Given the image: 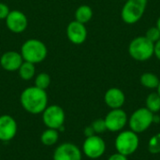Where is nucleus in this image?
I'll list each match as a JSON object with an SVG mask.
<instances>
[{
  "label": "nucleus",
  "instance_id": "ddd939ff",
  "mask_svg": "<svg viewBox=\"0 0 160 160\" xmlns=\"http://www.w3.org/2000/svg\"><path fill=\"white\" fill-rule=\"evenodd\" d=\"M67 36L71 43L75 45L82 44L87 38V30L85 24L75 20L70 22L67 26Z\"/></svg>",
  "mask_w": 160,
  "mask_h": 160
},
{
  "label": "nucleus",
  "instance_id": "2f4dec72",
  "mask_svg": "<svg viewBox=\"0 0 160 160\" xmlns=\"http://www.w3.org/2000/svg\"><path fill=\"white\" fill-rule=\"evenodd\" d=\"M159 160H160V159H159Z\"/></svg>",
  "mask_w": 160,
  "mask_h": 160
},
{
  "label": "nucleus",
  "instance_id": "f03ea898",
  "mask_svg": "<svg viewBox=\"0 0 160 160\" xmlns=\"http://www.w3.org/2000/svg\"><path fill=\"white\" fill-rule=\"evenodd\" d=\"M21 54L23 61L33 64L43 62L48 55V49L45 43L37 38H30L23 42L21 47Z\"/></svg>",
  "mask_w": 160,
  "mask_h": 160
},
{
  "label": "nucleus",
  "instance_id": "5701e85b",
  "mask_svg": "<svg viewBox=\"0 0 160 160\" xmlns=\"http://www.w3.org/2000/svg\"><path fill=\"white\" fill-rule=\"evenodd\" d=\"M91 127L93 128L96 135L103 134L104 132L107 131V127H106L104 119H97V120H95L91 124Z\"/></svg>",
  "mask_w": 160,
  "mask_h": 160
},
{
  "label": "nucleus",
  "instance_id": "a211bd4d",
  "mask_svg": "<svg viewBox=\"0 0 160 160\" xmlns=\"http://www.w3.org/2000/svg\"><path fill=\"white\" fill-rule=\"evenodd\" d=\"M19 76L23 81H30L36 76V67L35 64L23 61L18 69Z\"/></svg>",
  "mask_w": 160,
  "mask_h": 160
},
{
  "label": "nucleus",
  "instance_id": "c85d7f7f",
  "mask_svg": "<svg viewBox=\"0 0 160 160\" xmlns=\"http://www.w3.org/2000/svg\"><path fill=\"white\" fill-rule=\"evenodd\" d=\"M160 122V117L158 115H157L156 113L154 114V124H158Z\"/></svg>",
  "mask_w": 160,
  "mask_h": 160
},
{
  "label": "nucleus",
  "instance_id": "f257e3e1",
  "mask_svg": "<svg viewBox=\"0 0 160 160\" xmlns=\"http://www.w3.org/2000/svg\"><path fill=\"white\" fill-rule=\"evenodd\" d=\"M20 103L25 112L31 114H39L48 106V95L46 90L35 85L29 86L21 93Z\"/></svg>",
  "mask_w": 160,
  "mask_h": 160
},
{
  "label": "nucleus",
  "instance_id": "412c9836",
  "mask_svg": "<svg viewBox=\"0 0 160 160\" xmlns=\"http://www.w3.org/2000/svg\"><path fill=\"white\" fill-rule=\"evenodd\" d=\"M51 76L46 72H40L38 75L35 76V82L34 85L38 88H40L42 90H46L50 84H51Z\"/></svg>",
  "mask_w": 160,
  "mask_h": 160
},
{
  "label": "nucleus",
  "instance_id": "0eeeda50",
  "mask_svg": "<svg viewBox=\"0 0 160 160\" xmlns=\"http://www.w3.org/2000/svg\"><path fill=\"white\" fill-rule=\"evenodd\" d=\"M42 122L47 128L56 130H63L66 121V113L62 107L59 105H50L41 113Z\"/></svg>",
  "mask_w": 160,
  "mask_h": 160
},
{
  "label": "nucleus",
  "instance_id": "c756f323",
  "mask_svg": "<svg viewBox=\"0 0 160 160\" xmlns=\"http://www.w3.org/2000/svg\"><path fill=\"white\" fill-rule=\"evenodd\" d=\"M157 27L158 28V30L160 31V17L158 19V22H157Z\"/></svg>",
  "mask_w": 160,
  "mask_h": 160
},
{
  "label": "nucleus",
  "instance_id": "7c9ffc66",
  "mask_svg": "<svg viewBox=\"0 0 160 160\" xmlns=\"http://www.w3.org/2000/svg\"><path fill=\"white\" fill-rule=\"evenodd\" d=\"M157 90H158V94L159 95V97H160V82H159V84H158V88H157Z\"/></svg>",
  "mask_w": 160,
  "mask_h": 160
},
{
  "label": "nucleus",
  "instance_id": "6e6552de",
  "mask_svg": "<svg viewBox=\"0 0 160 160\" xmlns=\"http://www.w3.org/2000/svg\"><path fill=\"white\" fill-rule=\"evenodd\" d=\"M82 154L90 159H98L106 152V142L99 135L85 138L82 143Z\"/></svg>",
  "mask_w": 160,
  "mask_h": 160
},
{
  "label": "nucleus",
  "instance_id": "9d476101",
  "mask_svg": "<svg viewBox=\"0 0 160 160\" xmlns=\"http://www.w3.org/2000/svg\"><path fill=\"white\" fill-rule=\"evenodd\" d=\"M82 150L72 142H64L58 145L53 152L52 160H82Z\"/></svg>",
  "mask_w": 160,
  "mask_h": 160
},
{
  "label": "nucleus",
  "instance_id": "2eb2a0df",
  "mask_svg": "<svg viewBox=\"0 0 160 160\" xmlns=\"http://www.w3.org/2000/svg\"><path fill=\"white\" fill-rule=\"evenodd\" d=\"M105 104L111 109H121L126 102V96L124 92L116 87L108 89L104 95Z\"/></svg>",
  "mask_w": 160,
  "mask_h": 160
},
{
  "label": "nucleus",
  "instance_id": "aec40b11",
  "mask_svg": "<svg viewBox=\"0 0 160 160\" xmlns=\"http://www.w3.org/2000/svg\"><path fill=\"white\" fill-rule=\"evenodd\" d=\"M146 108L153 113L160 112V97L158 93H151L147 96L145 100Z\"/></svg>",
  "mask_w": 160,
  "mask_h": 160
},
{
  "label": "nucleus",
  "instance_id": "bb28decb",
  "mask_svg": "<svg viewBox=\"0 0 160 160\" xmlns=\"http://www.w3.org/2000/svg\"><path fill=\"white\" fill-rule=\"evenodd\" d=\"M83 134H84L85 138H88V137H91V136H93V135H96V134H95V131H94V129H93V128H92L91 126H88V127H86V128H84Z\"/></svg>",
  "mask_w": 160,
  "mask_h": 160
},
{
  "label": "nucleus",
  "instance_id": "20e7f679",
  "mask_svg": "<svg viewBox=\"0 0 160 160\" xmlns=\"http://www.w3.org/2000/svg\"><path fill=\"white\" fill-rule=\"evenodd\" d=\"M114 146L118 153L129 157L133 155L140 146L139 134L132 130L120 131L115 139Z\"/></svg>",
  "mask_w": 160,
  "mask_h": 160
},
{
  "label": "nucleus",
  "instance_id": "423d86ee",
  "mask_svg": "<svg viewBox=\"0 0 160 160\" xmlns=\"http://www.w3.org/2000/svg\"><path fill=\"white\" fill-rule=\"evenodd\" d=\"M147 7V0H127L122 11V20L128 24L138 22L143 16Z\"/></svg>",
  "mask_w": 160,
  "mask_h": 160
},
{
  "label": "nucleus",
  "instance_id": "39448f33",
  "mask_svg": "<svg viewBox=\"0 0 160 160\" xmlns=\"http://www.w3.org/2000/svg\"><path fill=\"white\" fill-rule=\"evenodd\" d=\"M154 114L146 107L137 109L128 118L130 130L137 134L143 133L154 124Z\"/></svg>",
  "mask_w": 160,
  "mask_h": 160
},
{
  "label": "nucleus",
  "instance_id": "cd10ccee",
  "mask_svg": "<svg viewBox=\"0 0 160 160\" xmlns=\"http://www.w3.org/2000/svg\"><path fill=\"white\" fill-rule=\"evenodd\" d=\"M154 54L160 61V39L158 42L155 43V52H154Z\"/></svg>",
  "mask_w": 160,
  "mask_h": 160
},
{
  "label": "nucleus",
  "instance_id": "393cba45",
  "mask_svg": "<svg viewBox=\"0 0 160 160\" xmlns=\"http://www.w3.org/2000/svg\"><path fill=\"white\" fill-rule=\"evenodd\" d=\"M9 12L10 9L8 6L5 3H0V20H6Z\"/></svg>",
  "mask_w": 160,
  "mask_h": 160
},
{
  "label": "nucleus",
  "instance_id": "7ed1b4c3",
  "mask_svg": "<svg viewBox=\"0 0 160 160\" xmlns=\"http://www.w3.org/2000/svg\"><path fill=\"white\" fill-rule=\"evenodd\" d=\"M154 52L155 44L146 38L145 36L133 38L128 46V53L136 61H147L154 55Z\"/></svg>",
  "mask_w": 160,
  "mask_h": 160
},
{
  "label": "nucleus",
  "instance_id": "9b49d317",
  "mask_svg": "<svg viewBox=\"0 0 160 160\" xmlns=\"http://www.w3.org/2000/svg\"><path fill=\"white\" fill-rule=\"evenodd\" d=\"M6 25L8 29L14 34H21L27 28L28 20L26 15L21 10H10L6 18Z\"/></svg>",
  "mask_w": 160,
  "mask_h": 160
},
{
  "label": "nucleus",
  "instance_id": "f8f14e48",
  "mask_svg": "<svg viewBox=\"0 0 160 160\" xmlns=\"http://www.w3.org/2000/svg\"><path fill=\"white\" fill-rule=\"evenodd\" d=\"M18 131L16 120L8 114L0 115V142H9L15 138Z\"/></svg>",
  "mask_w": 160,
  "mask_h": 160
},
{
  "label": "nucleus",
  "instance_id": "a878e982",
  "mask_svg": "<svg viewBox=\"0 0 160 160\" xmlns=\"http://www.w3.org/2000/svg\"><path fill=\"white\" fill-rule=\"evenodd\" d=\"M108 160H128V157L120 154V153H115V154H112L109 157Z\"/></svg>",
  "mask_w": 160,
  "mask_h": 160
},
{
  "label": "nucleus",
  "instance_id": "4468645a",
  "mask_svg": "<svg viewBox=\"0 0 160 160\" xmlns=\"http://www.w3.org/2000/svg\"><path fill=\"white\" fill-rule=\"evenodd\" d=\"M22 62H23V59H22L21 52H15V51L5 52L0 57L1 68L9 72L18 71Z\"/></svg>",
  "mask_w": 160,
  "mask_h": 160
},
{
  "label": "nucleus",
  "instance_id": "6ab92c4d",
  "mask_svg": "<svg viewBox=\"0 0 160 160\" xmlns=\"http://www.w3.org/2000/svg\"><path fill=\"white\" fill-rule=\"evenodd\" d=\"M141 83L143 87L148 89H157L160 82L159 78L152 73V72H145L141 76Z\"/></svg>",
  "mask_w": 160,
  "mask_h": 160
},
{
  "label": "nucleus",
  "instance_id": "b1692460",
  "mask_svg": "<svg viewBox=\"0 0 160 160\" xmlns=\"http://www.w3.org/2000/svg\"><path fill=\"white\" fill-rule=\"evenodd\" d=\"M145 37H146V38H148L150 41H152L155 44L156 42H158L160 39V31L157 26L150 27L146 31Z\"/></svg>",
  "mask_w": 160,
  "mask_h": 160
},
{
  "label": "nucleus",
  "instance_id": "1a4fd4ad",
  "mask_svg": "<svg viewBox=\"0 0 160 160\" xmlns=\"http://www.w3.org/2000/svg\"><path fill=\"white\" fill-rule=\"evenodd\" d=\"M107 130L111 132H120L124 129L128 122L127 112L122 109L111 110L104 118Z\"/></svg>",
  "mask_w": 160,
  "mask_h": 160
},
{
  "label": "nucleus",
  "instance_id": "f3484780",
  "mask_svg": "<svg viewBox=\"0 0 160 160\" xmlns=\"http://www.w3.org/2000/svg\"><path fill=\"white\" fill-rule=\"evenodd\" d=\"M59 140V131L52 128L45 129L40 136V142L45 146H53L57 143Z\"/></svg>",
  "mask_w": 160,
  "mask_h": 160
},
{
  "label": "nucleus",
  "instance_id": "dca6fc26",
  "mask_svg": "<svg viewBox=\"0 0 160 160\" xmlns=\"http://www.w3.org/2000/svg\"><path fill=\"white\" fill-rule=\"evenodd\" d=\"M74 17L75 21L85 24L93 18V9L88 5H81L75 10Z\"/></svg>",
  "mask_w": 160,
  "mask_h": 160
},
{
  "label": "nucleus",
  "instance_id": "4be33fe9",
  "mask_svg": "<svg viewBox=\"0 0 160 160\" xmlns=\"http://www.w3.org/2000/svg\"><path fill=\"white\" fill-rule=\"evenodd\" d=\"M148 151L152 155L160 154V133L152 136L148 142Z\"/></svg>",
  "mask_w": 160,
  "mask_h": 160
}]
</instances>
